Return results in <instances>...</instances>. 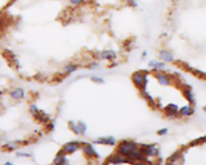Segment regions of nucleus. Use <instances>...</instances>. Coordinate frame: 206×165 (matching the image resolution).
<instances>
[{
	"instance_id": "nucleus-1",
	"label": "nucleus",
	"mask_w": 206,
	"mask_h": 165,
	"mask_svg": "<svg viewBox=\"0 0 206 165\" xmlns=\"http://www.w3.org/2000/svg\"><path fill=\"white\" fill-rule=\"evenodd\" d=\"M2 55L4 57L5 60H7L9 66L12 67V68H15V69H19V63L18 59L16 58L15 54L12 51L6 48L2 52Z\"/></svg>"
},
{
	"instance_id": "nucleus-2",
	"label": "nucleus",
	"mask_w": 206,
	"mask_h": 165,
	"mask_svg": "<svg viewBox=\"0 0 206 165\" xmlns=\"http://www.w3.org/2000/svg\"><path fill=\"white\" fill-rule=\"evenodd\" d=\"M137 150V145L135 143L130 142H123L118 147V152L121 155H124L127 157V159L131 156V154Z\"/></svg>"
},
{
	"instance_id": "nucleus-3",
	"label": "nucleus",
	"mask_w": 206,
	"mask_h": 165,
	"mask_svg": "<svg viewBox=\"0 0 206 165\" xmlns=\"http://www.w3.org/2000/svg\"><path fill=\"white\" fill-rule=\"evenodd\" d=\"M147 74H142V72H137L133 74L132 79L133 82L135 83V85L137 86L139 89L142 90L144 89L147 84Z\"/></svg>"
},
{
	"instance_id": "nucleus-4",
	"label": "nucleus",
	"mask_w": 206,
	"mask_h": 165,
	"mask_svg": "<svg viewBox=\"0 0 206 165\" xmlns=\"http://www.w3.org/2000/svg\"><path fill=\"white\" fill-rule=\"evenodd\" d=\"M81 147L80 143L76 142V141H72V142L67 143L66 144L64 145V147L62 150L64 151L65 154H72L75 152L77 150Z\"/></svg>"
},
{
	"instance_id": "nucleus-5",
	"label": "nucleus",
	"mask_w": 206,
	"mask_h": 165,
	"mask_svg": "<svg viewBox=\"0 0 206 165\" xmlns=\"http://www.w3.org/2000/svg\"><path fill=\"white\" fill-rule=\"evenodd\" d=\"M33 117L39 123H48V122L50 121L51 119L49 117V115H47L44 111L43 110H39L36 114V115H33Z\"/></svg>"
},
{
	"instance_id": "nucleus-6",
	"label": "nucleus",
	"mask_w": 206,
	"mask_h": 165,
	"mask_svg": "<svg viewBox=\"0 0 206 165\" xmlns=\"http://www.w3.org/2000/svg\"><path fill=\"white\" fill-rule=\"evenodd\" d=\"M140 151L142 152L143 155H147V156H155L158 153V150L156 149V147L154 145H148V146H143L142 148L140 149Z\"/></svg>"
},
{
	"instance_id": "nucleus-7",
	"label": "nucleus",
	"mask_w": 206,
	"mask_h": 165,
	"mask_svg": "<svg viewBox=\"0 0 206 165\" xmlns=\"http://www.w3.org/2000/svg\"><path fill=\"white\" fill-rule=\"evenodd\" d=\"M81 147H82V151H84V153L89 158H92V157H94V156H97V157L98 156V154L96 153L95 150L94 149V147L91 146V144H89V143H83Z\"/></svg>"
},
{
	"instance_id": "nucleus-8",
	"label": "nucleus",
	"mask_w": 206,
	"mask_h": 165,
	"mask_svg": "<svg viewBox=\"0 0 206 165\" xmlns=\"http://www.w3.org/2000/svg\"><path fill=\"white\" fill-rule=\"evenodd\" d=\"M164 110L166 115L169 117H176L178 115V106L177 105H174V104L168 105Z\"/></svg>"
},
{
	"instance_id": "nucleus-9",
	"label": "nucleus",
	"mask_w": 206,
	"mask_h": 165,
	"mask_svg": "<svg viewBox=\"0 0 206 165\" xmlns=\"http://www.w3.org/2000/svg\"><path fill=\"white\" fill-rule=\"evenodd\" d=\"M11 96L15 100H20L25 97V92H24L23 88H16L11 93Z\"/></svg>"
},
{
	"instance_id": "nucleus-10",
	"label": "nucleus",
	"mask_w": 206,
	"mask_h": 165,
	"mask_svg": "<svg viewBox=\"0 0 206 165\" xmlns=\"http://www.w3.org/2000/svg\"><path fill=\"white\" fill-rule=\"evenodd\" d=\"M67 159L65 157V153L63 150H60L57 153V156L54 159V161H53V163L55 164H64L66 163Z\"/></svg>"
},
{
	"instance_id": "nucleus-11",
	"label": "nucleus",
	"mask_w": 206,
	"mask_h": 165,
	"mask_svg": "<svg viewBox=\"0 0 206 165\" xmlns=\"http://www.w3.org/2000/svg\"><path fill=\"white\" fill-rule=\"evenodd\" d=\"M107 163H131V161L128 160H126L124 159L122 156H121L120 155H115V156H113L112 157H110L109 161Z\"/></svg>"
},
{
	"instance_id": "nucleus-12",
	"label": "nucleus",
	"mask_w": 206,
	"mask_h": 165,
	"mask_svg": "<svg viewBox=\"0 0 206 165\" xmlns=\"http://www.w3.org/2000/svg\"><path fill=\"white\" fill-rule=\"evenodd\" d=\"M160 58L165 62H171L174 60L173 55H172V53H169V52H167V51L166 50H163L162 51V52H160Z\"/></svg>"
},
{
	"instance_id": "nucleus-13",
	"label": "nucleus",
	"mask_w": 206,
	"mask_h": 165,
	"mask_svg": "<svg viewBox=\"0 0 206 165\" xmlns=\"http://www.w3.org/2000/svg\"><path fill=\"white\" fill-rule=\"evenodd\" d=\"M94 143H101V144H107V145H114L115 143V139L112 137L110 138H100L98 140L94 141Z\"/></svg>"
},
{
	"instance_id": "nucleus-14",
	"label": "nucleus",
	"mask_w": 206,
	"mask_h": 165,
	"mask_svg": "<svg viewBox=\"0 0 206 165\" xmlns=\"http://www.w3.org/2000/svg\"><path fill=\"white\" fill-rule=\"evenodd\" d=\"M101 57L103 59H107V60H113L116 57V54L114 51L109 50V51H104L101 53Z\"/></svg>"
},
{
	"instance_id": "nucleus-15",
	"label": "nucleus",
	"mask_w": 206,
	"mask_h": 165,
	"mask_svg": "<svg viewBox=\"0 0 206 165\" xmlns=\"http://www.w3.org/2000/svg\"><path fill=\"white\" fill-rule=\"evenodd\" d=\"M156 77L158 78L159 82L162 85H167L170 84L169 78L167 77V76L162 74H157Z\"/></svg>"
},
{
	"instance_id": "nucleus-16",
	"label": "nucleus",
	"mask_w": 206,
	"mask_h": 165,
	"mask_svg": "<svg viewBox=\"0 0 206 165\" xmlns=\"http://www.w3.org/2000/svg\"><path fill=\"white\" fill-rule=\"evenodd\" d=\"M193 113H194V110L190 106H184L180 110V114L184 116H189Z\"/></svg>"
},
{
	"instance_id": "nucleus-17",
	"label": "nucleus",
	"mask_w": 206,
	"mask_h": 165,
	"mask_svg": "<svg viewBox=\"0 0 206 165\" xmlns=\"http://www.w3.org/2000/svg\"><path fill=\"white\" fill-rule=\"evenodd\" d=\"M184 95L185 96V98L188 99V101L190 102V103H194V98H193V95H192V93L189 89H184Z\"/></svg>"
},
{
	"instance_id": "nucleus-18",
	"label": "nucleus",
	"mask_w": 206,
	"mask_h": 165,
	"mask_svg": "<svg viewBox=\"0 0 206 165\" xmlns=\"http://www.w3.org/2000/svg\"><path fill=\"white\" fill-rule=\"evenodd\" d=\"M68 75H69V74H67L66 73H65V74H57L53 77V79L51 81H55V82H60V81H62L63 79L66 77Z\"/></svg>"
},
{
	"instance_id": "nucleus-19",
	"label": "nucleus",
	"mask_w": 206,
	"mask_h": 165,
	"mask_svg": "<svg viewBox=\"0 0 206 165\" xmlns=\"http://www.w3.org/2000/svg\"><path fill=\"white\" fill-rule=\"evenodd\" d=\"M189 71H191L192 74H194L196 77H197L201 78V79H203V80H206V74L203 73V72L198 71V70H196V69H189Z\"/></svg>"
},
{
	"instance_id": "nucleus-20",
	"label": "nucleus",
	"mask_w": 206,
	"mask_h": 165,
	"mask_svg": "<svg viewBox=\"0 0 206 165\" xmlns=\"http://www.w3.org/2000/svg\"><path fill=\"white\" fill-rule=\"evenodd\" d=\"M77 69V66L76 64H68V65H66V66L64 67V72H65L67 74H71V73H73V72L75 71Z\"/></svg>"
},
{
	"instance_id": "nucleus-21",
	"label": "nucleus",
	"mask_w": 206,
	"mask_h": 165,
	"mask_svg": "<svg viewBox=\"0 0 206 165\" xmlns=\"http://www.w3.org/2000/svg\"><path fill=\"white\" fill-rule=\"evenodd\" d=\"M69 128L71 129L72 131H74L76 135H80V131H79V128H78L77 124H76L74 122L70 121L69 122Z\"/></svg>"
},
{
	"instance_id": "nucleus-22",
	"label": "nucleus",
	"mask_w": 206,
	"mask_h": 165,
	"mask_svg": "<svg viewBox=\"0 0 206 165\" xmlns=\"http://www.w3.org/2000/svg\"><path fill=\"white\" fill-rule=\"evenodd\" d=\"M78 128H79V131H80V134L81 135H84L86 131V129H87V126L85 125L83 122H78L77 123Z\"/></svg>"
},
{
	"instance_id": "nucleus-23",
	"label": "nucleus",
	"mask_w": 206,
	"mask_h": 165,
	"mask_svg": "<svg viewBox=\"0 0 206 165\" xmlns=\"http://www.w3.org/2000/svg\"><path fill=\"white\" fill-rule=\"evenodd\" d=\"M180 151H177V152H176L175 154H173V156H172L171 157H170L169 160H168V163H169V162L172 163V162L176 161L177 159L180 157Z\"/></svg>"
},
{
	"instance_id": "nucleus-24",
	"label": "nucleus",
	"mask_w": 206,
	"mask_h": 165,
	"mask_svg": "<svg viewBox=\"0 0 206 165\" xmlns=\"http://www.w3.org/2000/svg\"><path fill=\"white\" fill-rule=\"evenodd\" d=\"M69 2H71L72 4L79 6V5L84 4L85 2V0H69Z\"/></svg>"
},
{
	"instance_id": "nucleus-25",
	"label": "nucleus",
	"mask_w": 206,
	"mask_h": 165,
	"mask_svg": "<svg viewBox=\"0 0 206 165\" xmlns=\"http://www.w3.org/2000/svg\"><path fill=\"white\" fill-rule=\"evenodd\" d=\"M38 111H39V109L36 105H32L30 106V112H31L32 115H36Z\"/></svg>"
},
{
	"instance_id": "nucleus-26",
	"label": "nucleus",
	"mask_w": 206,
	"mask_h": 165,
	"mask_svg": "<svg viewBox=\"0 0 206 165\" xmlns=\"http://www.w3.org/2000/svg\"><path fill=\"white\" fill-rule=\"evenodd\" d=\"M46 129H47V131L48 132H51V131H53L54 130V124L50 122V123H48L47 126H45Z\"/></svg>"
},
{
	"instance_id": "nucleus-27",
	"label": "nucleus",
	"mask_w": 206,
	"mask_h": 165,
	"mask_svg": "<svg viewBox=\"0 0 206 165\" xmlns=\"http://www.w3.org/2000/svg\"><path fill=\"white\" fill-rule=\"evenodd\" d=\"M154 67L156 68V69H163L165 67V64H163V63H160V62H157L156 65H155V66H154Z\"/></svg>"
},
{
	"instance_id": "nucleus-28",
	"label": "nucleus",
	"mask_w": 206,
	"mask_h": 165,
	"mask_svg": "<svg viewBox=\"0 0 206 165\" xmlns=\"http://www.w3.org/2000/svg\"><path fill=\"white\" fill-rule=\"evenodd\" d=\"M16 156H19V157H30L32 156L31 154L29 153H23V152H17L16 153Z\"/></svg>"
},
{
	"instance_id": "nucleus-29",
	"label": "nucleus",
	"mask_w": 206,
	"mask_h": 165,
	"mask_svg": "<svg viewBox=\"0 0 206 165\" xmlns=\"http://www.w3.org/2000/svg\"><path fill=\"white\" fill-rule=\"evenodd\" d=\"M44 78V76L41 74H37L34 77V79L36 81H42Z\"/></svg>"
},
{
	"instance_id": "nucleus-30",
	"label": "nucleus",
	"mask_w": 206,
	"mask_h": 165,
	"mask_svg": "<svg viewBox=\"0 0 206 165\" xmlns=\"http://www.w3.org/2000/svg\"><path fill=\"white\" fill-rule=\"evenodd\" d=\"M127 3L131 7H136L137 6V2L135 0H127Z\"/></svg>"
},
{
	"instance_id": "nucleus-31",
	"label": "nucleus",
	"mask_w": 206,
	"mask_h": 165,
	"mask_svg": "<svg viewBox=\"0 0 206 165\" xmlns=\"http://www.w3.org/2000/svg\"><path fill=\"white\" fill-rule=\"evenodd\" d=\"M167 132V129L165 128V129H162V130H160V131H158V134L159 135H164V134H166Z\"/></svg>"
},
{
	"instance_id": "nucleus-32",
	"label": "nucleus",
	"mask_w": 206,
	"mask_h": 165,
	"mask_svg": "<svg viewBox=\"0 0 206 165\" xmlns=\"http://www.w3.org/2000/svg\"><path fill=\"white\" fill-rule=\"evenodd\" d=\"M92 80L95 81V82H103V80L101 78H98V77H92Z\"/></svg>"
},
{
	"instance_id": "nucleus-33",
	"label": "nucleus",
	"mask_w": 206,
	"mask_h": 165,
	"mask_svg": "<svg viewBox=\"0 0 206 165\" xmlns=\"http://www.w3.org/2000/svg\"><path fill=\"white\" fill-rule=\"evenodd\" d=\"M17 0H10L9 2H8V3H7V5H6V7H9L10 6H12L14 2H15Z\"/></svg>"
},
{
	"instance_id": "nucleus-34",
	"label": "nucleus",
	"mask_w": 206,
	"mask_h": 165,
	"mask_svg": "<svg viewBox=\"0 0 206 165\" xmlns=\"http://www.w3.org/2000/svg\"><path fill=\"white\" fill-rule=\"evenodd\" d=\"M6 164H8V165H12V164H13V163H11V162H7V163H6Z\"/></svg>"
},
{
	"instance_id": "nucleus-35",
	"label": "nucleus",
	"mask_w": 206,
	"mask_h": 165,
	"mask_svg": "<svg viewBox=\"0 0 206 165\" xmlns=\"http://www.w3.org/2000/svg\"><path fill=\"white\" fill-rule=\"evenodd\" d=\"M203 109H204V112H205V113H206V105H205V106H204V108H203Z\"/></svg>"
},
{
	"instance_id": "nucleus-36",
	"label": "nucleus",
	"mask_w": 206,
	"mask_h": 165,
	"mask_svg": "<svg viewBox=\"0 0 206 165\" xmlns=\"http://www.w3.org/2000/svg\"><path fill=\"white\" fill-rule=\"evenodd\" d=\"M2 91H1V90H0V95H2Z\"/></svg>"
}]
</instances>
